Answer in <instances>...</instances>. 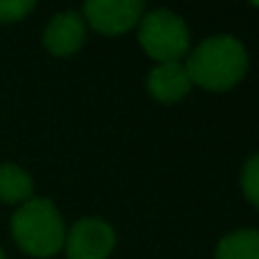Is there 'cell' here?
I'll return each instance as SVG.
<instances>
[{
    "instance_id": "9",
    "label": "cell",
    "mask_w": 259,
    "mask_h": 259,
    "mask_svg": "<svg viewBox=\"0 0 259 259\" xmlns=\"http://www.w3.org/2000/svg\"><path fill=\"white\" fill-rule=\"evenodd\" d=\"M216 259H259V230L239 228L221 237Z\"/></svg>"
},
{
    "instance_id": "11",
    "label": "cell",
    "mask_w": 259,
    "mask_h": 259,
    "mask_svg": "<svg viewBox=\"0 0 259 259\" xmlns=\"http://www.w3.org/2000/svg\"><path fill=\"white\" fill-rule=\"evenodd\" d=\"M32 9H34V0H0V23L21 21Z\"/></svg>"
},
{
    "instance_id": "10",
    "label": "cell",
    "mask_w": 259,
    "mask_h": 259,
    "mask_svg": "<svg viewBox=\"0 0 259 259\" xmlns=\"http://www.w3.org/2000/svg\"><path fill=\"white\" fill-rule=\"evenodd\" d=\"M241 189L246 198L255 207H259V150L252 152L241 168Z\"/></svg>"
},
{
    "instance_id": "7",
    "label": "cell",
    "mask_w": 259,
    "mask_h": 259,
    "mask_svg": "<svg viewBox=\"0 0 259 259\" xmlns=\"http://www.w3.org/2000/svg\"><path fill=\"white\" fill-rule=\"evenodd\" d=\"M191 84L193 82L182 62H157V66H152L148 73V91L152 98L164 103H173L187 96Z\"/></svg>"
},
{
    "instance_id": "8",
    "label": "cell",
    "mask_w": 259,
    "mask_h": 259,
    "mask_svg": "<svg viewBox=\"0 0 259 259\" xmlns=\"http://www.w3.org/2000/svg\"><path fill=\"white\" fill-rule=\"evenodd\" d=\"M34 193V182L27 170L12 161L0 164V202L5 205H18L27 202Z\"/></svg>"
},
{
    "instance_id": "4",
    "label": "cell",
    "mask_w": 259,
    "mask_h": 259,
    "mask_svg": "<svg viewBox=\"0 0 259 259\" xmlns=\"http://www.w3.org/2000/svg\"><path fill=\"white\" fill-rule=\"evenodd\" d=\"M114 246H116V232L112 223L100 216H84L75 221L64 239L68 259H107Z\"/></svg>"
},
{
    "instance_id": "5",
    "label": "cell",
    "mask_w": 259,
    "mask_h": 259,
    "mask_svg": "<svg viewBox=\"0 0 259 259\" xmlns=\"http://www.w3.org/2000/svg\"><path fill=\"white\" fill-rule=\"evenodd\" d=\"M143 0H89L82 7V16L91 27L105 34H121L141 21Z\"/></svg>"
},
{
    "instance_id": "12",
    "label": "cell",
    "mask_w": 259,
    "mask_h": 259,
    "mask_svg": "<svg viewBox=\"0 0 259 259\" xmlns=\"http://www.w3.org/2000/svg\"><path fill=\"white\" fill-rule=\"evenodd\" d=\"M0 259H5V252H3V248H0Z\"/></svg>"
},
{
    "instance_id": "6",
    "label": "cell",
    "mask_w": 259,
    "mask_h": 259,
    "mask_svg": "<svg viewBox=\"0 0 259 259\" xmlns=\"http://www.w3.org/2000/svg\"><path fill=\"white\" fill-rule=\"evenodd\" d=\"M87 39V21L75 9L57 12L44 30V46L57 57L77 53Z\"/></svg>"
},
{
    "instance_id": "1",
    "label": "cell",
    "mask_w": 259,
    "mask_h": 259,
    "mask_svg": "<svg viewBox=\"0 0 259 259\" xmlns=\"http://www.w3.org/2000/svg\"><path fill=\"white\" fill-rule=\"evenodd\" d=\"M184 66L191 82L209 91H225L243 77L248 50L234 34H214L191 48Z\"/></svg>"
},
{
    "instance_id": "3",
    "label": "cell",
    "mask_w": 259,
    "mask_h": 259,
    "mask_svg": "<svg viewBox=\"0 0 259 259\" xmlns=\"http://www.w3.org/2000/svg\"><path fill=\"white\" fill-rule=\"evenodd\" d=\"M189 25L178 12L155 7L143 12L139 21V44L157 62H180L189 53Z\"/></svg>"
},
{
    "instance_id": "2",
    "label": "cell",
    "mask_w": 259,
    "mask_h": 259,
    "mask_svg": "<svg viewBox=\"0 0 259 259\" xmlns=\"http://www.w3.org/2000/svg\"><path fill=\"white\" fill-rule=\"evenodd\" d=\"M12 234L27 255L53 257L64 248L66 228L57 205L50 198L32 196L12 216Z\"/></svg>"
}]
</instances>
